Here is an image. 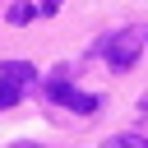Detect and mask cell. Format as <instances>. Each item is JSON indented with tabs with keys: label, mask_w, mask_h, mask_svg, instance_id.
Here are the masks:
<instances>
[{
	"label": "cell",
	"mask_w": 148,
	"mask_h": 148,
	"mask_svg": "<svg viewBox=\"0 0 148 148\" xmlns=\"http://www.w3.org/2000/svg\"><path fill=\"white\" fill-rule=\"evenodd\" d=\"M14 148H37V143H14Z\"/></svg>",
	"instance_id": "cell-8"
},
{
	"label": "cell",
	"mask_w": 148,
	"mask_h": 148,
	"mask_svg": "<svg viewBox=\"0 0 148 148\" xmlns=\"http://www.w3.org/2000/svg\"><path fill=\"white\" fill-rule=\"evenodd\" d=\"M102 148H148V139L143 134H111Z\"/></svg>",
	"instance_id": "cell-4"
},
{
	"label": "cell",
	"mask_w": 148,
	"mask_h": 148,
	"mask_svg": "<svg viewBox=\"0 0 148 148\" xmlns=\"http://www.w3.org/2000/svg\"><path fill=\"white\" fill-rule=\"evenodd\" d=\"M139 51H143V32H116V37H106L102 42V56H106V65L111 69H130L134 60H139Z\"/></svg>",
	"instance_id": "cell-2"
},
{
	"label": "cell",
	"mask_w": 148,
	"mask_h": 148,
	"mask_svg": "<svg viewBox=\"0 0 148 148\" xmlns=\"http://www.w3.org/2000/svg\"><path fill=\"white\" fill-rule=\"evenodd\" d=\"M32 65L28 60H0V79H9V83H32Z\"/></svg>",
	"instance_id": "cell-3"
},
{
	"label": "cell",
	"mask_w": 148,
	"mask_h": 148,
	"mask_svg": "<svg viewBox=\"0 0 148 148\" xmlns=\"http://www.w3.org/2000/svg\"><path fill=\"white\" fill-rule=\"evenodd\" d=\"M18 97H23V83L0 79V106H18Z\"/></svg>",
	"instance_id": "cell-5"
},
{
	"label": "cell",
	"mask_w": 148,
	"mask_h": 148,
	"mask_svg": "<svg viewBox=\"0 0 148 148\" xmlns=\"http://www.w3.org/2000/svg\"><path fill=\"white\" fill-rule=\"evenodd\" d=\"M46 97L56 102V106H69V111H79V116H92L102 102L92 97V92H79L65 74H56V79H46Z\"/></svg>",
	"instance_id": "cell-1"
},
{
	"label": "cell",
	"mask_w": 148,
	"mask_h": 148,
	"mask_svg": "<svg viewBox=\"0 0 148 148\" xmlns=\"http://www.w3.org/2000/svg\"><path fill=\"white\" fill-rule=\"evenodd\" d=\"M32 14H37V5H9V14H5V18H9L14 28H18V23H28Z\"/></svg>",
	"instance_id": "cell-6"
},
{
	"label": "cell",
	"mask_w": 148,
	"mask_h": 148,
	"mask_svg": "<svg viewBox=\"0 0 148 148\" xmlns=\"http://www.w3.org/2000/svg\"><path fill=\"white\" fill-rule=\"evenodd\" d=\"M56 9H60V0H42L37 5V14H56Z\"/></svg>",
	"instance_id": "cell-7"
}]
</instances>
